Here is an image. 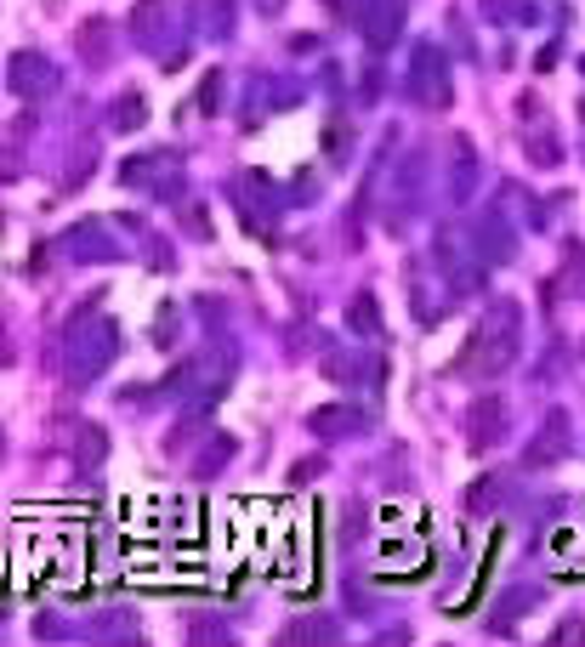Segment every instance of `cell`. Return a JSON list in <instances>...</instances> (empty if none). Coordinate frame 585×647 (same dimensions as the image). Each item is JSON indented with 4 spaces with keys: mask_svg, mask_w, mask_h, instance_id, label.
<instances>
[{
    "mask_svg": "<svg viewBox=\"0 0 585 647\" xmlns=\"http://www.w3.org/2000/svg\"><path fill=\"white\" fill-rule=\"evenodd\" d=\"M324 148H330V154H347V120H330V131H324Z\"/></svg>",
    "mask_w": 585,
    "mask_h": 647,
    "instance_id": "cell-8",
    "label": "cell"
},
{
    "mask_svg": "<svg viewBox=\"0 0 585 647\" xmlns=\"http://www.w3.org/2000/svg\"><path fill=\"white\" fill-rule=\"evenodd\" d=\"M307 426H313V432H324V438H347V432H358V426H364V415H358V409H313V420H307Z\"/></svg>",
    "mask_w": 585,
    "mask_h": 647,
    "instance_id": "cell-4",
    "label": "cell"
},
{
    "mask_svg": "<svg viewBox=\"0 0 585 647\" xmlns=\"http://www.w3.org/2000/svg\"><path fill=\"white\" fill-rule=\"evenodd\" d=\"M466 500H472V506H495V500H500V483H478V489H472V494H466Z\"/></svg>",
    "mask_w": 585,
    "mask_h": 647,
    "instance_id": "cell-9",
    "label": "cell"
},
{
    "mask_svg": "<svg viewBox=\"0 0 585 647\" xmlns=\"http://www.w3.org/2000/svg\"><path fill=\"white\" fill-rule=\"evenodd\" d=\"M512 358H517V307L506 301V307H500V330L495 324H483L455 369H466V375H495V369H506Z\"/></svg>",
    "mask_w": 585,
    "mask_h": 647,
    "instance_id": "cell-1",
    "label": "cell"
},
{
    "mask_svg": "<svg viewBox=\"0 0 585 647\" xmlns=\"http://www.w3.org/2000/svg\"><path fill=\"white\" fill-rule=\"evenodd\" d=\"M404 18V0H364V35H370V46H392V23Z\"/></svg>",
    "mask_w": 585,
    "mask_h": 647,
    "instance_id": "cell-3",
    "label": "cell"
},
{
    "mask_svg": "<svg viewBox=\"0 0 585 647\" xmlns=\"http://www.w3.org/2000/svg\"><path fill=\"white\" fill-rule=\"evenodd\" d=\"M466 426H472V443H478V449H489V438H500V432H495V426H500V403L483 398L478 409L466 415Z\"/></svg>",
    "mask_w": 585,
    "mask_h": 647,
    "instance_id": "cell-5",
    "label": "cell"
},
{
    "mask_svg": "<svg viewBox=\"0 0 585 647\" xmlns=\"http://www.w3.org/2000/svg\"><path fill=\"white\" fill-rule=\"evenodd\" d=\"M444 63H438V52H432V46H421V52H415V69H409V97H415V103H449V80H444Z\"/></svg>",
    "mask_w": 585,
    "mask_h": 647,
    "instance_id": "cell-2",
    "label": "cell"
},
{
    "mask_svg": "<svg viewBox=\"0 0 585 647\" xmlns=\"http://www.w3.org/2000/svg\"><path fill=\"white\" fill-rule=\"evenodd\" d=\"M347 318H353V330H370V335L381 330V318H375V301H370V296H358V301H353V313H347Z\"/></svg>",
    "mask_w": 585,
    "mask_h": 647,
    "instance_id": "cell-6",
    "label": "cell"
},
{
    "mask_svg": "<svg viewBox=\"0 0 585 647\" xmlns=\"http://www.w3.org/2000/svg\"><path fill=\"white\" fill-rule=\"evenodd\" d=\"M80 52H91V57H103V52H108V29H103V23L80 29Z\"/></svg>",
    "mask_w": 585,
    "mask_h": 647,
    "instance_id": "cell-7",
    "label": "cell"
}]
</instances>
